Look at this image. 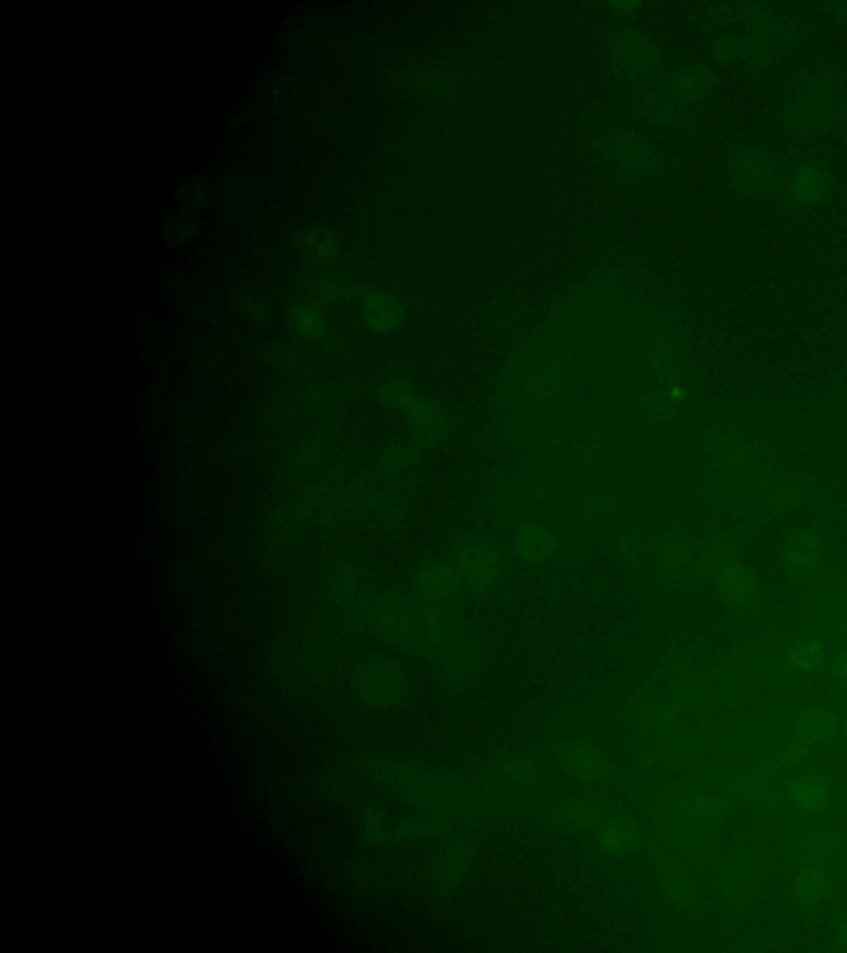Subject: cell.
<instances>
[{
  "mask_svg": "<svg viewBox=\"0 0 847 953\" xmlns=\"http://www.w3.org/2000/svg\"><path fill=\"white\" fill-rule=\"evenodd\" d=\"M816 558H818V549H816V543L810 536H796L787 543V561L789 568H793L795 572L810 570Z\"/></svg>",
  "mask_w": 847,
  "mask_h": 953,
  "instance_id": "obj_19",
  "label": "cell"
},
{
  "mask_svg": "<svg viewBox=\"0 0 847 953\" xmlns=\"http://www.w3.org/2000/svg\"><path fill=\"white\" fill-rule=\"evenodd\" d=\"M593 843L604 858L624 859L637 846L635 821L624 814H611L593 829Z\"/></svg>",
  "mask_w": 847,
  "mask_h": 953,
  "instance_id": "obj_7",
  "label": "cell"
},
{
  "mask_svg": "<svg viewBox=\"0 0 847 953\" xmlns=\"http://www.w3.org/2000/svg\"><path fill=\"white\" fill-rule=\"evenodd\" d=\"M793 797L804 808H821L827 799V788L823 780L814 776L800 778L793 787Z\"/></svg>",
  "mask_w": 847,
  "mask_h": 953,
  "instance_id": "obj_20",
  "label": "cell"
},
{
  "mask_svg": "<svg viewBox=\"0 0 847 953\" xmlns=\"http://www.w3.org/2000/svg\"><path fill=\"white\" fill-rule=\"evenodd\" d=\"M791 661L801 670H814L823 664L824 651L821 644L804 641L793 649Z\"/></svg>",
  "mask_w": 847,
  "mask_h": 953,
  "instance_id": "obj_23",
  "label": "cell"
},
{
  "mask_svg": "<svg viewBox=\"0 0 847 953\" xmlns=\"http://www.w3.org/2000/svg\"><path fill=\"white\" fill-rule=\"evenodd\" d=\"M714 78L712 75L702 68H692L682 75L679 78V90L685 98H700L707 95L712 90Z\"/></svg>",
  "mask_w": 847,
  "mask_h": 953,
  "instance_id": "obj_22",
  "label": "cell"
},
{
  "mask_svg": "<svg viewBox=\"0 0 847 953\" xmlns=\"http://www.w3.org/2000/svg\"><path fill=\"white\" fill-rule=\"evenodd\" d=\"M558 760L564 772L574 780L595 783L606 772V755L603 749L589 740H573L563 745Z\"/></svg>",
  "mask_w": 847,
  "mask_h": 953,
  "instance_id": "obj_9",
  "label": "cell"
},
{
  "mask_svg": "<svg viewBox=\"0 0 847 953\" xmlns=\"http://www.w3.org/2000/svg\"><path fill=\"white\" fill-rule=\"evenodd\" d=\"M454 616L445 606L419 605L418 637L416 645L420 653L429 657L441 659L454 643L457 634Z\"/></svg>",
  "mask_w": 847,
  "mask_h": 953,
  "instance_id": "obj_4",
  "label": "cell"
},
{
  "mask_svg": "<svg viewBox=\"0 0 847 953\" xmlns=\"http://www.w3.org/2000/svg\"><path fill=\"white\" fill-rule=\"evenodd\" d=\"M420 797L427 801L429 806L434 808H441V810H457V808H464V806H470L474 798H470L474 793L470 787H466L464 783L460 781H455V780H445V778H439V780H434V778H427L422 788H420Z\"/></svg>",
  "mask_w": 847,
  "mask_h": 953,
  "instance_id": "obj_15",
  "label": "cell"
},
{
  "mask_svg": "<svg viewBox=\"0 0 847 953\" xmlns=\"http://www.w3.org/2000/svg\"><path fill=\"white\" fill-rule=\"evenodd\" d=\"M720 589L728 601L743 605L748 599H752L755 583H753L752 576L745 570H741L739 566H730L720 578Z\"/></svg>",
  "mask_w": 847,
  "mask_h": 953,
  "instance_id": "obj_16",
  "label": "cell"
},
{
  "mask_svg": "<svg viewBox=\"0 0 847 953\" xmlns=\"http://www.w3.org/2000/svg\"><path fill=\"white\" fill-rule=\"evenodd\" d=\"M514 547L520 560L531 566H539L556 557L558 538L548 525L528 522L520 525L515 532Z\"/></svg>",
  "mask_w": 847,
  "mask_h": 953,
  "instance_id": "obj_10",
  "label": "cell"
},
{
  "mask_svg": "<svg viewBox=\"0 0 847 953\" xmlns=\"http://www.w3.org/2000/svg\"><path fill=\"white\" fill-rule=\"evenodd\" d=\"M295 324L305 336H320L323 332V320L313 310H300L295 313Z\"/></svg>",
  "mask_w": 847,
  "mask_h": 953,
  "instance_id": "obj_24",
  "label": "cell"
},
{
  "mask_svg": "<svg viewBox=\"0 0 847 953\" xmlns=\"http://www.w3.org/2000/svg\"><path fill=\"white\" fill-rule=\"evenodd\" d=\"M474 654H475V649H474L472 639L464 632H459L454 643L451 644L447 653L441 657L443 661V669L455 677L462 676L470 670V666L474 662Z\"/></svg>",
  "mask_w": 847,
  "mask_h": 953,
  "instance_id": "obj_17",
  "label": "cell"
},
{
  "mask_svg": "<svg viewBox=\"0 0 847 953\" xmlns=\"http://www.w3.org/2000/svg\"><path fill=\"white\" fill-rule=\"evenodd\" d=\"M839 935H841V941H843V943H844V945H846L847 947V920L846 922H844V924H843V925H841V933H839Z\"/></svg>",
  "mask_w": 847,
  "mask_h": 953,
  "instance_id": "obj_26",
  "label": "cell"
},
{
  "mask_svg": "<svg viewBox=\"0 0 847 953\" xmlns=\"http://www.w3.org/2000/svg\"><path fill=\"white\" fill-rule=\"evenodd\" d=\"M833 724H835V717L829 709L811 707L800 715L796 727H798V733L803 741H814V740L823 739L826 733H829Z\"/></svg>",
  "mask_w": 847,
  "mask_h": 953,
  "instance_id": "obj_18",
  "label": "cell"
},
{
  "mask_svg": "<svg viewBox=\"0 0 847 953\" xmlns=\"http://www.w3.org/2000/svg\"><path fill=\"white\" fill-rule=\"evenodd\" d=\"M418 618L419 606L399 596H391L376 611V626L389 643L416 645Z\"/></svg>",
  "mask_w": 847,
  "mask_h": 953,
  "instance_id": "obj_6",
  "label": "cell"
},
{
  "mask_svg": "<svg viewBox=\"0 0 847 953\" xmlns=\"http://www.w3.org/2000/svg\"><path fill=\"white\" fill-rule=\"evenodd\" d=\"M837 674H839L841 679L847 680V657H844V659L839 662V666H837Z\"/></svg>",
  "mask_w": 847,
  "mask_h": 953,
  "instance_id": "obj_25",
  "label": "cell"
},
{
  "mask_svg": "<svg viewBox=\"0 0 847 953\" xmlns=\"http://www.w3.org/2000/svg\"><path fill=\"white\" fill-rule=\"evenodd\" d=\"M363 689L371 702L394 705L404 699L407 691L406 674L393 664H374L364 672Z\"/></svg>",
  "mask_w": 847,
  "mask_h": 953,
  "instance_id": "obj_11",
  "label": "cell"
},
{
  "mask_svg": "<svg viewBox=\"0 0 847 953\" xmlns=\"http://www.w3.org/2000/svg\"><path fill=\"white\" fill-rule=\"evenodd\" d=\"M733 174L745 191L770 194L778 184V174L771 161L758 153H741L733 161Z\"/></svg>",
  "mask_w": 847,
  "mask_h": 953,
  "instance_id": "obj_13",
  "label": "cell"
},
{
  "mask_svg": "<svg viewBox=\"0 0 847 953\" xmlns=\"http://www.w3.org/2000/svg\"><path fill=\"white\" fill-rule=\"evenodd\" d=\"M846 732H847V725H846Z\"/></svg>",
  "mask_w": 847,
  "mask_h": 953,
  "instance_id": "obj_27",
  "label": "cell"
},
{
  "mask_svg": "<svg viewBox=\"0 0 847 953\" xmlns=\"http://www.w3.org/2000/svg\"><path fill=\"white\" fill-rule=\"evenodd\" d=\"M381 399L389 407L406 416L416 432L427 439H441L451 429V419L442 405L429 397L419 396L403 382L384 386Z\"/></svg>",
  "mask_w": 847,
  "mask_h": 953,
  "instance_id": "obj_2",
  "label": "cell"
},
{
  "mask_svg": "<svg viewBox=\"0 0 847 953\" xmlns=\"http://www.w3.org/2000/svg\"><path fill=\"white\" fill-rule=\"evenodd\" d=\"M361 316L376 333L394 332L404 318V308L397 298L386 292H371L361 303Z\"/></svg>",
  "mask_w": 847,
  "mask_h": 953,
  "instance_id": "obj_14",
  "label": "cell"
},
{
  "mask_svg": "<svg viewBox=\"0 0 847 953\" xmlns=\"http://www.w3.org/2000/svg\"><path fill=\"white\" fill-rule=\"evenodd\" d=\"M787 188L795 203L811 207L826 199L831 189V178L821 164L804 161L795 167Z\"/></svg>",
  "mask_w": 847,
  "mask_h": 953,
  "instance_id": "obj_12",
  "label": "cell"
},
{
  "mask_svg": "<svg viewBox=\"0 0 847 953\" xmlns=\"http://www.w3.org/2000/svg\"><path fill=\"white\" fill-rule=\"evenodd\" d=\"M491 781L507 791L526 793L545 783L547 772L539 762L528 757H507L489 768Z\"/></svg>",
  "mask_w": 847,
  "mask_h": 953,
  "instance_id": "obj_8",
  "label": "cell"
},
{
  "mask_svg": "<svg viewBox=\"0 0 847 953\" xmlns=\"http://www.w3.org/2000/svg\"><path fill=\"white\" fill-rule=\"evenodd\" d=\"M451 565L462 588L474 595H487L500 586L507 561L497 545L483 536H467L454 551Z\"/></svg>",
  "mask_w": 847,
  "mask_h": 953,
  "instance_id": "obj_1",
  "label": "cell"
},
{
  "mask_svg": "<svg viewBox=\"0 0 847 953\" xmlns=\"http://www.w3.org/2000/svg\"><path fill=\"white\" fill-rule=\"evenodd\" d=\"M462 589L454 566L445 561L432 560L419 568L412 580V591L422 605L447 606Z\"/></svg>",
  "mask_w": 847,
  "mask_h": 953,
  "instance_id": "obj_3",
  "label": "cell"
},
{
  "mask_svg": "<svg viewBox=\"0 0 847 953\" xmlns=\"http://www.w3.org/2000/svg\"><path fill=\"white\" fill-rule=\"evenodd\" d=\"M827 889H829V884L823 870L816 869V868L801 870L800 877H798V891L803 895V899L810 902H819L826 897Z\"/></svg>",
  "mask_w": 847,
  "mask_h": 953,
  "instance_id": "obj_21",
  "label": "cell"
},
{
  "mask_svg": "<svg viewBox=\"0 0 847 953\" xmlns=\"http://www.w3.org/2000/svg\"><path fill=\"white\" fill-rule=\"evenodd\" d=\"M609 813L604 803L589 793L561 795L548 805V818L568 829H595Z\"/></svg>",
  "mask_w": 847,
  "mask_h": 953,
  "instance_id": "obj_5",
  "label": "cell"
}]
</instances>
